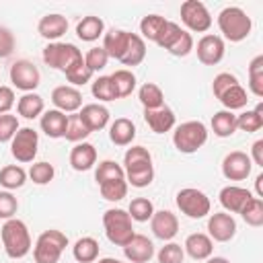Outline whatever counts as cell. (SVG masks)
<instances>
[{"label":"cell","instance_id":"cell-1","mask_svg":"<svg viewBox=\"0 0 263 263\" xmlns=\"http://www.w3.org/2000/svg\"><path fill=\"white\" fill-rule=\"evenodd\" d=\"M0 238H2L4 253L10 259H23L31 251V234H29V228L18 218H10V220H6L2 224Z\"/></svg>","mask_w":263,"mask_h":263},{"label":"cell","instance_id":"cell-2","mask_svg":"<svg viewBox=\"0 0 263 263\" xmlns=\"http://www.w3.org/2000/svg\"><path fill=\"white\" fill-rule=\"evenodd\" d=\"M218 27H220V33L224 35V39H228L232 43H238V41H242L251 35L253 21L242 8L226 6L218 14Z\"/></svg>","mask_w":263,"mask_h":263},{"label":"cell","instance_id":"cell-3","mask_svg":"<svg viewBox=\"0 0 263 263\" xmlns=\"http://www.w3.org/2000/svg\"><path fill=\"white\" fill-rule=\"evenodd\" d=\"M134 220L129 218L127 210L121 208H111L103 214V226H105V234L109 238V242L117 245V247H125L132 238H134Z\"/></svg>","mask_w":263,"mask_h":263},{"label":"cell","instance_id":"cell-4","mask_svg":"<svg viewBox=\"0 0 263 263\" xmlns=\"http://www.w3.org/2000/svg\"><path fill=\"white\" fill-rule=\"evenodd\" d=\"M205 142H208V127L203 121H195V119L183 121L173 132V144L183 154L197 152Z\"/></svg>","mask_w":263,"mask_h":263},{"label":"cell","instance_id":"cell-5","mask_svg":"<svg viewBox=\"0 0 263 263\" xmlns=\"http://www.w3.org/2000/svg\"><path fill=\"white\" fill-rule=\"evenodd\" d=\"M43 62L53 68V70H60V72H68L72 70L74 66L82 64L84 62V55L82 51L74 45V43H62V41H53V43H47L45 49H43Z\"/></svg>","mask_w":263,"mask_h":263},{"label":"cell","instance_id":"cell-6","mask_svg":"<svg viewBox=\"0 0 263 263\" xmlns=\"http://www.w3.org/2000/svg\"><path fill=\"white\" fill-rule=\"evenodd\" d=\"M66 247H68V236L62 230L55 228L43 230L33 247V259L35 263H58Z\"/></svg>","mask_w":263,"mask_h":263},{"label":"cell","instance_id":"cell-7","mask_svg":"<svg viewBox=\"0 0 263 263\" xmlns=\"http://www.w3.org/2000/svg\"><path fill=\"white\" fill-rule=\"evenodd\" d=\"M175 203H177V208L181 210V214H185V216L191 218V220H201V218H205V216L210 214V210H212L210 197H208L203 191L195 189V187H185V189H181V191L177 193V197H175Z\"/></svg>","mask_w":263,"mask_h":263},{"label":"cell","instance_id":"cell-8","mask_svg":"<svg viewBox=\"0 0 263 263\" xmlns=\"http://www.w3.org/2000/svg\"><path fill=\"white\" fill-rule=\"evenodd\" d=\"M181 21L193 33H205L212 27V14L199 0H185L181 4Z\"/></svg>","mask_w":263,"mask_h":263},{"label":"cell","instance_id":"cell-9","mask_svg":"<svg viewBox=\"0 0 263 263\" xmlns=\"http://www.w3.org/2000/svg\"><path fill=\"white\" fill-rule=\"evenodd\" d=\"M39 148V134L33 127H18L10 140V152L18 162H33Z\"/></svg>","mask_w":263,"mask_h":263},{"label":"cell","instance_id":"cell-10","mask_svg":"<svg viewBox=\"0 0 263 263\" xmlns=\"http://www.w3.org/2000/svg\"><path fill=\"white\" fill-rule=\"evenodd\" d=\"M10 82L23 92H33L41 82V72L33 62L16 60L10 66Z\"/></svg>","mask_w":263,"mask_h":263},{"label":"cell","instance_id":"cell-11","mask_svg":"<svg viewBox=\"0 0 263 263\" xmlns=\"http://www.w3.org/2000/svg\"><path fill=\"white\" fill-rule=\"evenodd\" d=\"M253 171V162L247 152L232 150L222 160V175L228 181H245Z\"/></svg>","mask_w":263,"mask_h":263},{"label":"cell","instance_id":"cell-12","mask_svg":"<svg viewBox=\"0 0 263 263\" xmlns=\"http://www.w3.org/2000/svg\"><path fill=\"white\" fill-rule=\"evenodd\" d=\"M208 236L218 242H228L236 234V220L228 212H216L208 218Z\"/></svg>","mask_w":263,"mask_h":263},{"label":"cell","instance_id":"cell-13","mask_svg":"<svg viewBox=\"0 0 263 263\" xmlns=\"http://www.w3.org/2000/svg\"><path fill=\"white\" fill-rule=\"evenodd\" d=\"M197 60L203 64V66H216L222 62L224 58V51H226V45H224V39L220 35H203L199 41H197Z\"/></svg>","mask_w":263,"mask_h":263},{"label":"cell","instance_id":"cell-14","mask_svg":"<svg viewBox=\"0 0 263 263\" xmlns=\"http://www.w3.org/2000/svg\"><path fill=\"white\" fill-rule=\"evenodd\" d=\"M51 103L62 113H76L82 107V92L76 86L62 84L51 90Z\"/></svg>","mask_w":263,"mask_h":263},{"label":"cell","instance_id":"cell-15","mask_svg":"<svg viewBox=\"0 0 263 263\" xmlns=\"http://www.w3.org/2000/svg\"><path fill=\"white\" fill-rule=\"evenodd\" d=\"M150 228H152V234L160 240H171L177 236L179 232V220L173 212L168 210H158L152 214L150 218Z\"/></svg>","mask_w":263,"mask_h":263},{"label":"cell","instance_id":"cell-16","mask_svg":"<svg viewBox=\"0 0 263 263\" xmlns=\"http://www.w3.org/2000/svg\"><path fill=\"white\" fill-rule=\"evenodd\" d=\"M218 199H220V203H222V208H224L226 212H230V214H240L242 208L253 199V193H251L249 189H245V187H238V185H226V187L220 191Z\"/></svg>","mask_w":263,"mask_h":263},{"label":"cell","instance_id":"cell-17","mask_svg":"<svg viewBox=\"0 0 263 263\" xmlns=\"http://www.w3.org/2000/svg\"><path fill=\"white\" fill-rule=\"evenodd\" d=\"M121 249H123L125 259L132 263H148L154 257V245L144 234H134V238Z\"/></svg>","mask_w":263,"mask_h":263},{"label":"cell","instance_id":"cell-18","mask_svg":"<svg viewBox=\"0 0 263 263\" xmlns=\"http://www.w3.org/2000/svg\"><path fill=\"white\" fill-rule=\"evenodd\" d=\"M144 121L154 134H166L175 127V111L166 105L158 109H144Z\"/></svg>","mask_w":263,"mask_h":263},{"label":"cell","instance_id":"cell-19","mask_svg":"<svg viewBox=\"0 0 263 263\" xmlns=\"http://www.w3.org/2000/svg\"><path fill=\"white\" fill-rule=\"evenodd\" d=\"M37 31H39V35L43 39H47V41L53 43L62 35H66V31H68V18L64 14H60V12H49V14L41 16V21L37 25Z\"/></svg>","mask_w":263,"mask_h":263},{"label":"cell","instance_id":"cell-20","mask_svg":"<svg viewBox=\"0 0 263 263\" xmlns=\"http://www.w3.org/2000/svg\"><path fill=\"white\" fill-rule=\"evenodd\" d=\"M183 251L195 261H205L214 253V240L203 232H193L185 238Z\"/></svg>","mask_w":263,"mask_h":263},{"label":"cell","instance_id":"cell-21","mask_svg":"<svg viewBox=\"0 0 263 263\" xmlns=\"http://www.w3.org/2000/svg\"><path fill=\"white\" fill-rule=\"evenodd\" d=\"M97 164V148L88 142H78L70 150V166L78 173L90 171Z\"/></svg>","mask_w":263,"mask_h":263},{"label":"cell","instance_id":"cell-22","mask_svg":"<svg viewBox=\"0 0 263 263\" xmlns=\"http://www.w3.org/2000/svg\"><path fill=\"white\" fill-rule=\"evenodd\" d=\"M129 37L132 33L129 31H123V29H111L103 35V49L107 51L109 58L113 60H121L125 49H127V43H129Z\"/></svg>","mask_w":263,"mask_h":263},{"label":"cell","instance_id":"cell-23","mask_svg":"<svg viewBox=\"0 0 263 263\" xmlns=\"http://www.w3.org/2000/svg\"><path fill=\"white\" fill-rule=\"evenodd\" d=\"M78 115H80V119L84 121V125L90 129V134H92V132H99V129H103V127H107V123H109V109H107L105 105H99V103H88V105H84V107L78 111Z\"/></svg>","mask_w":263,"mask_h":263},{"label":"cell","instance_id":"cell-24","mask_svg":"<svg viewBox=\"0 0 263 263\" xmlns=\"http://www.w3.org/2000/svg\"><path fill=\"white\" fill-rule=\"evenodd\" d=\"M39 125H41V132H43L47 138H53V140L64 138L66 125H68V115L62 113V111H58V109L43 111Z\"/></svg>","mask_w":263,"mask_h":263},{"label":"cell","instance_id":"cell-25","mask_svg":"<svg viewBox=\"0 0 263 263\" xmlns=\"http://www.w3.org/2000/svg\"><path fill=\"white\" fill-rule=\"evenodd\" d=\"M136 138V125L132 119L127 117H117L111 125H109V140L115 146H129Z\"/></svg>","mask_w":263,"mask_h":263},{"label":"cell","instance_id":"cell-26","mask_svg":"<svg viewBox=\"0 0 263 263\" xmlns=\"http://www.w3.org/2000/svg\"><path fill=\"white\" fill-rule=\"evenodd\" d=\"M16 111L21 117L25 119H35V117H41L43 111H45V103H43V97L37 95V92H25L18 101H16Z\"/></svg>","mask_w":263,"mask_h":263},{"label":"cell","instance_id":"cell-27","mask_svg":"<svg viewBox=\"0 0 263 263\" xmlns=\"http://www.w3.org/2000/svg\"><path fill=\"white\" fill-rule=\"evenodd\" d=\"M76 35L82 41H97L101 35H105V23L101 16L88 14L82 16V21L76 25Z\"/></svg>","mask_w":263,"mask_h":263},{"label":"cell","instance_id":"cell-28","mask_svg":"<svg viewBox=\"0 0 263 263\" xmlns=\"http://www.w3.org/2000/svg\"><path fill=\"white\" fill-rule=\"evenodd\" d=\"M99 242H97V238H92V236H82V238H78L76 242H74V247H72V255H74V259L78 261V263H92V261H97L99 259Z\"/></svg>","mask_w":263,"mask_h":263},{"label":"cell","instance_id":"cell-29","mask_svg":"<svg viewBox=\"0 0 263 263\" xmlns=\"http://www.w3.org/2000/svg\"><path fill=\"white\" fill-rule=\"evenodd\" d=\"M146 58V41L138 35V33H132L129 37V43H127V49L123 53V58L119 60L123 66H140Z\"/></svg>","mask_w":263,"mask_h":263},{"label":"cell","instance_id":"cell-30","mask_svg":"<svg viewBox=\"0 0 263 263\" xmlns=\"http://www.w3.org/2000/svg\"><path fill=\"white\" fill-rule=\"evenodd\" d=\"M148 164H152V154L144 146H132L123 154V171L125 173L142 168V166H148Z\"/></svg>","mask_w":263,"mask_h":263},{"label":"cell","instance_id":"cell-31","mask_svg":"<svg viewBox=\"0 0 263 263\" xmlns=\"http://www.w3.org/2000/svg\"><path fill=\"white\" fill-rule=\"evenodd\" d=\"M212 132L218 138H230L236 132V115L232 111H218L212 117Z\"/></svg>","mask_w":263,"mask_h":263},{"label":"cell","instance_id":"cell-32","mask_svg":"<svg viewBox=\"0 0 263 263\" xmlns=\"http://www.w3.org/2000/svg\"><path fill=\"white\" fill-rule=\"evenodd\" d=\"M27 181V173L23 166L18 164H6L0 168V185L6 189V191H12V189H21Z\"/></svg>","mask_w":263,"mask_h":263},{"label":"cell","instance_id":"cell-33","mask_svg":"<svg viewBox=\"0 0 263 263\" xmlns=\"http://www.w3.org/2000/svg\"><path fill=\"white\" fill-rule=\"evenodd\" d=\"M111 82L115 86V92H117V99H123V97H129L136 88V74L127 68H121V70H115L111 76Z\"/></svg>","mask_w":263,"mask_h":263},{"label":"cell","instance_id":"cell-34","mask_svg":"<svg viewBox=\"0 0 263 263\" xmlns=\"http://www.w3.org/2000/svg\"><path fill=\"white\" fill-rule=\"evenodd\" d=\"M218 101L226 107V111H238V109H245L247 107V101H249V97H247V90L240 86V82L238 84H234V86H230L228 90H224L220 97H218Z\"/></svg>","mask_w":263,"mask_h":263},{"label":"cell","instance_id":"cell-35","mask_svg":"<svg viewBox=\"0 0 263 263\" xmlns=\"http://www.w3.org/2000/svg\"><path fill=\"white\" fill-rule=\"evenodd\" d=\"M261 127H263V103H259L253 111H245V113L236 115V129L255 134Z\"/></svg>","mask_w":263,"mask_h":263},{"label":"cell","instance_id":"cell-36","mask_svg":"<svg viewBox=\"0 0 263 263\" xmlns=\"http://www.w3.org/2000/svg\"><path fill=\"white\" fill-rule=\"evenodd\" d=\"M138 99H140L144 109H158V107L164 105V95H162L160 86L154 84V82L142 84L140 90H138Z\"/></svg>","mask_w":263,"mask_h":263},{"label":"cell","instance_id":"cell-37","mask_svg":"<svg viewBox=\"0 0 263 263\" xmlns=\"http://www.w3.org/2000/svg\"><path fill=\"white\" fill-rule=\"evenodd\" d=\"M164 25H166V18L164 16H160V14H146L140 21V33H142L140 37L156 43V39H158L160 31L164 29Z\"/></svg>","mask_w":263,"mask_h":263},{"label":"cell","instance_id":"cell-38","mask_svg":"<svg viewBox=\"0 0 263 263\" xmlns=\"http://www.w3.org/2000/svg\"><path fill=\"white\" fill-rule=\"evenodd\" d=\"M117 179H125V171L121 164H117L115 160H103L99 162L97 171H95V181L101 185V183H107V181H117Z\"/></svg>","mask_w":263,"mask_h":263},{"label":"cell","instance_id":"cell-39","mask_svg":"<svg viewBox=\"0 0 263 263\" xmlns=\"http://www.w3.org/2000/svg\"><path fill=\"white\" fill-rule=\"evenodd\" d=\"M249 88L255 97H263V55H257L249 64Z\"/></svg>","mask_w":263,"mask_h":263},{"label":"cell","instance_id":"cell-40","mask_svg":"<svg viewBox=\"0 0 263 263\" xmlns=\"http://www.w3.org/2000/svg\"><path fill=\"white\" fill-rule=\"evenodd\" d=\"M88 136H90V129L84 125V121L80 119V115H78V113L68 115V125H66V134H64V138H66L68 142L78 144V142H82V140L88 138Z\"/></svg>","mask_w":263,"mask_h":263},{"label":"cell","instance_id":"cell-41","mask_svg":"<svg viewBox=\"0 0 263 263\" xmlns=\"http://www.w3.org/2000/svg\"><path fill=\"white\" fill-rule=\"evenodd\" d=\"M154 212L156 210H154V205H152V201L148 197H136V199H132V203L127 208L129 218L136 220V222H148Z\"/></svg>","mask_w":263,"mask_h":263},{"label":"cell","instance_id":"cell-42","mask_svg":"<svg viewBox=\"0 0 263 263\" xmlns=\"http://www.w3.org/2000/svg\"><path fill=\"white\" fill-rule=\"evenodd\" d=\"M99 191H101L103 199H107V201H121L127 195V181L125 179H117V181L101 183Z\"/></svg>","mask_w":263,"mask_h":263},{"label":"cell","instance_id":"cell-43","mask_svg":"<svg viewBox=\"0 0 263 263\" xmlns=\"http://www.w3.org/2000/svg\"><path fill=\"white\" fill-rule=\"evenodd\" d=\"M90 92H92L95 99H99V101H103V103H109V101H115V99H117L115 86H113V82H111L109 76H99V78L92 82Z\"/></svg>","mask_w":263,"mask_h":263},{"label":"cell","instance_id":"cell-44","mask_svg":"<svg viewBox=\"0 0 263 263\" xmlns=\"http://www.w3.org/2000/svg\"><path fill=\"white\" fill-rule=\"evenodd\" d=\"M29 177H31V181H33L35 185H47V183L53 181L55 168H53V164H49V162H45V160L33 162L31 168H29Z\"/></svg>","mask_w":263,"mask_h":263},{"label":"cell","instance_id":"cell-45","mask_svg":"<svg viewBox=\"0 0 263 263\" xmlns=\"http://www.w3.org/2000/svg\"><path fill=\"white\" fill-rule=\"evenodd\" d=\"M240 216H242V220H245L249 226L259 228V226L263 224V199L253 197V199L242 208Z\"/></svg>","mask_w":263,"mask_h":263},{"label":"cell","instance_id":"cell-46","mask_svg":"<svg viewBox=\"0 0 263 263\" xmlns=\"http://www.w3.org/2000/svg\"><path fill=\"white\" fill-rule=\"evenodd\" d=\"M152 179H154V166H152V164L125 173V181H127V185L138 187V189L148 187V185L152 183Z\"/></svg>","mask_w":263,"mask_h":263},{"label":"cell","instance_id":"cell-47","mask_svg":"<svg viewBox=\"0 0 263 263\" xmlns=\"http://www.w3.org/2000/svg\"><path fill=\"white\" fill-rule=\"evenodd\" d=\"M158 263H183L185 259V251L181 245L177 242H166L164 247H160V251L156 253Z\"/></svg>","mask_w":263,"mask_h":263},{"label":"cell","instance_id":"cell-48","mask_svg":"<svg viewBox=\"0 0 263 263\" xmlns=\"http://www.w3.org/2000/svg\"><path fill=\"white\" fill-rule=\"evenodd\" d=\"M171 55H175V58H185V55H189L191 51H193V37H191V33L189 31H181V35L175 39V43L166 49Z\"/></svg>","mask_w":263,"mask_h":263},{"label":"cell","instance_id":"cell-49","mask_svg":"<svg viewBox=\"0 0 263 263\" xmlns=\"http://www.w3.org/2000/svg\"><path fill=\"white\" fill-rule=\"evenodd\" d=\"M107 62H109V55H107V51L103 49V47H90L86 53H84V64H86V68L95 74V72H99V70H103L105 66H107Z\"/></svg>","mask_w":263,"mask_h":263},{"label":"cell","instance_id":"cell-50","mask_svg":"<svg viewBox=\"0 0 263 263\" xmlns=\"http://www.w3.org/2000/svg\"><path fill=\"white\" fill-rule=\"evenodd\" d=\"M181 31H183V29H181L177 23L166 21L164 29L160 31V35H158V39H156V45H158V47H162V49H168V47L175 43V39L181 35Z\"/></svg>","mask_w":263,"mask_h":263},{"label":"cell","instance_id":"cell-51","mask_svg":"<svg viewBox=\"0 0 263 263\" xmlns=\"http://www.w3.org/2000/svg\"><path fill=\"white\" fill-rule=\"evenodd\" d=\"M90 78H92V72L86 68L84 62L66 72V80L70 82V86H84L86 82H90Z\"/></svg>","mask_w":263,"mask_h":263},{"label":"cell","instance_id":"cell-52","mask_svg":"<svg viewBox=\"0 0 263 263\" xmlns=\"http://www.w3.org/2000/svg\"><path fill=\"white\" fill-rule=\"evenodd\" d=\"M16 132H18V119H16V115H10V113L0 115V144L2 142H10Z\"/></svg>","mask_w":263,"mask_h":263},{"label":"cell","instance_id":"cell-53","mask_svg":"<svg viewBox=\"0 0 263 263\" xmlns=\"http://www.w3.org/2000/svg\"><path fill=\"white\" fill-rule=\"evenodd\" d=\"M16 210H18L16 197H14L10 191H0V220L6 222V220H10V218H14Z\"/></svg>","mask_w":263,"mask_h":263},{"label":"cell","instance_id":"cell-54","mask_svg":"<svg viewBox=\"0 0 263 263\" xmlns=\"http://www.w3.org/2000/svg\"><path fill=\"white\" fill-rule=\"evenodd\" d=\"M234 84H238V78H236L234 74H230V72H220V74L214 78V82H212V92H214V97L218 99L224 90H228V88L234 86Z\"/></svg>","mask_w":263,"mask_h":263},{"label":"cell","instance_id":"cell-55","mask_svg":"<svg viewBox=\"0 0 263 263\" xmlns=\"http://www.w3.org/2000/svg\"><path fill=\"white\" fill-rule=\"evenodd\" d=\"M12 51H14V35L6 27H0V58H8Z\"/></svg>","mask_w":263,"mask_h":263},{"label":"cell","instance_id":"cell-56","mask_svg":"<svg viewBox=\"0 0 263 263\" xmlns=\"http://www.w3.org/2000/svg\"><path fill=\"white\" fill-rule=\"evenodd\" d=\"M14 90L10 88V86H2L0 84V115H4V113H8L10 109H12V105H14Z\"/></svg>","mask_w":263,"mask_h":263},{"label":"cell","instance_id":"cell-57","mask_svg":"<svg viewBox=\"0 0 263 263\" xmlns=\"http://www.w3.org/2000/svg\"><path fill=\"white\" fill-rule=\"evenodd\" d=\"M251 162H255L257 166H263V140H257L253 142L251 146Z\"/></svg>","mask_w":263,"mask_h":263},{"label":"cell","instance_id":"cell-58","mask_svg":"<svg viewBox=\"0 0 263 263\" xmlns=\"http://www.w3.org/2000/svg\"><path fill=\"white\" fill-rule=\"evenodd\" d=\"M255 189H257V197L263 199V173H259L255 177Z\"/></svg>","mask_w":263,"mask_h":263},{"label":"cell","instance_id":"cell-59","mask_svg":"<svg viewBox=\"0 0 263 263\" xmlns=\"http://www.w3.org/2000/svg\"><path fill=\"white\" fill-rule=\"evenodd\" d=\"M205 263H230L226 257H208Z\"/></svg>","mask_w":263,"mask_h":263},{"label":"cell","instance_id":"cell-60","mask_svg":"<svg viewBox=\"0 0 263 263\" xmlns=\"http://www.w3.org/2000/svg\"><path fill=\"white\" fill-rule=\"evenodd\" d=\"M99 263H123V261H119L115 257H103V259H99Z\"/></svg>","mask_w":263,"mask_h":263}]
</instances>
